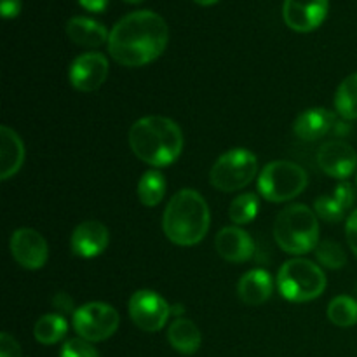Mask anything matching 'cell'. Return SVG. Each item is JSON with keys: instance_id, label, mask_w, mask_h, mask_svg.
Masks as SVG:
<instances>
[{"instance_id": "cb8c5ba5", "label": "cell", "mask_w": 357, "mask_h": 357, "mask_svg": "<svg viewBox=\"0 0 357 357\" xmlns=\"http://www.w3.org/2000/svg\"><path fill=\"white\" fill-rule=\"evenodd\" d=\"M328 317L335 326L351 328L357 323V302L352 296H337L328 305Z\"/></svg>"}, {"instance_id": "d6986e66", "label": "cell", "mask_w": 357, "mask_h": 357, "mask_svg": "<svg viewBox=\"0 0 357 357\" xmlns=\"http://www.w3.org/2000/svg\"><path fill=\"white\" fill-rule=\"evenodd\" d=\"M66 35L70 40L84 47H98L110 37L103 24L84 16H75L66 23Z\"/></svg>"}, {"instance_id": "3957f363", "label": "cell", "mask_w": 357, "mask_h": 357, "mask_svg": "<svg viewBox=\"0 0 357 357\" xmlns=\"http://www.w3.org/2000/svg\"><path fill=\"white\" fill-rule=\"evenodd\" d=\"M211 213L208 202L192 188L176 192L167 202L162 215V230L167 239L178 246H195L208 234Z\"/></svg>"}, {"instance_id": "30bf717a", "label": "cell", "mask_w": 357, "mask_h": 357, "mask_svg": "<svg viewBox=\"0 0 357 357\" xmlns=\"http://www.w3.org/2000/svg\"><path fill=\"white\" fill-rule=\"evenodd\" d=\"M108 77V59L100 52H86L77 56L68 70L70 84L80 93L100 89Z\"/></svg>"}, {"instance_id": "83f0119b", "label": "cell", "mask_w": 357, "mask_h": 357, "mask_svg": "<svg viewBox=\"0 0 357 357\" xmlns=\"http://www.w3.org/2000/svg\"><path fill=\"white\" fill-rule=\"evenodd\" d=\"M59 357H100V354L91 345V342L84 340V338H70L61 347Z\"/></svg>"}, {"instance_id": "836d02e7", "label": "cell", "mask_w": 357, "mask_h": 357, "mask_svg": "<svg viewBox=\"0 0 357 357\" xmlns=\"http://www.w3.org/2000/svg\"><path fill=\"white\" fill-rule=\"evenodd\" d=\"M80 6L86 7L87 10H93V13H101L107 7L108 0H79Z\"/></svg>"}, {"instance_id": "ba28073f", "label": "cell", "mask_w": 357, "mask_h": 357, "mask_svg": "<svg viewBox=\"0 0 357 357\" xmlns=\"http://www.w3.org/2000/svg\"><path fill=\"white\" fill-rule=\"evenodd\" d=\"M73 330L87 342H103L117 331L121 317L112 305L89 302L73 312Z\"/></svg>"}, {"instance_id": "4316f807", "label": "cell", "mask_w": 357, "mask_h": 357, "mask_svg": "<svg viewBox=\"0 0 357 357\" xmlns=\"http://www.w3.org/2000/svg\"><path fill=\"white\" fill-rule=\"evenodd\" d=\"M314 211H316L317 218L324 220L328 223H337L345 216V209L342 208V204L333 195L317 197L316 202H314Z\"/></svg>"}, {"instance_id": "f546056e", "label": "cell", "mask_w": 357, "mask_h": 357, "mask_svg": "<svg viewBox=\"0 0 357 357\" xmlns=\"http://www.w3.org/2000/svg\"><path fill=\"white\" fill-rule=\"evenodd\" d=\"M0 357H23L20 344L9 333L0 335Z\"/></svg>"}, {"instance_id": "7a4b0ae2", "label": "cell", "mask_w": 357, "mask_h": 357, "mask_svg": "<svg viewBox=\"0 0 357 357\" xmlns=\"http://www.w3.org/2000/svg\"><path fill=\"white\" fill-rule=\"evenodd\" d=\"M129 145L135 155L149 166H171L181 155L183 132L171 119L149 115L131 126Z\"/></svg>"}, {"instance_id": "d6a6232c", "label": "cell", "mask_w": 357, "mask_h": 357, "mask_svg": "<svg viewBox=\"0 0 357 357\" xmlns=\"http://www.w3.org/2000/svg\"><path fill=\"white\" fill-rule=\"evenodd\" d=\"M54 309L61 310V312H70L72 310V298L65 293H59L54 298Z\"/></svg>"}, {"instance_id": "44dd1931", "label": "cell", "mask_w": 357, "mask_h": 357, "mask_svg": "<svg viewBox=\"0 0 357 357\" xmlns=\"http://www.w3.org/2000/svg\"><path fill=\"white\" fill-rule=\"evenodd\" d=\"M166 178L160 171L150 169L139 178L138 181V199L143 206L146 208H153V206L160 204V201L166 195Z\"/></svg>"}, {"instance_id": "1f68e13d", "label": "cell", "mask_w": 357, "mask_h": 357, "mask_svg": "<svg viewBox=\"0 0 357 357\" xmlns=\"http://www.w3.org/2000/svg\"><path fill=\"white\" fill-rule=\"evenodd\" d=\"M0 9L6 20L16 17L21 10V0H0Z\"/></svg>"}, {"instance_id": "e575fe53", "label": "cell", "mask_w": 357, "mask_h": 357, "mask_svg": "<svg viewBox=\"0 0 357 357\" xmlns=\"http://www.w3.org/2000/svg\"><path fill=\"white\" fill-rule=\"evenodd\" d=\"M197 3H201V6H213V3H216L218 0H195Z\"/></svg>"}, {"instance_id": "d590c367", "label": "cell", "mask_w": 357, "mask_h": 357, "mask_svg": "<svg viewBox=\"0 0 357 357\" xmlns=\"http://www.w3.org/2000/svg\"><path fill=\"white\" fill-rule=\"evenodd\" d=\"M128 2H142V0H128Z\"/></svg>"}, {"instance_id": "8992f818", "label": "cell", "mask_w": 357, "mask_h": 357, "mask_svg": "<svg viewBox=\"0 0 357 357\" xmlns=\"http://www.w3.org/2000/svg\"><path fill=\"white\" fill-rule=\"evenodd\" d=\"M309 185L305 169L291 160H272L258 176V192L271 202L298 197Z\"/></svg>"}, {"instance_id": "52a82bcc", "label": "cell", "mask_w": 357, "mask_h": 357, "mask_svg": "<svg viewBox=\"0 0 357 357\" xmlns=\"http://www.w3.org/2000/svg\"><path fill=\"white\" fill-rule=\"evenodd\" d=\"M258 160L248 149H232L218 157L209 171V181L222 192H237L255 180Z\"/></svg>"}, {"instance_id": "7402d4cb", "label": "cell", "mask_w": 357, "mask_h": 357, "mask_svg": "<svg viewBox=\"0 0 357 357\" xmlns=\"http://www.w3.org/2000/svg\"><path fill=\"white\" fill-rule=\"evenodd\" d=\"M68 331V323H66L63 314H47L40 317L35 323L33 335L35 340L42 345H54L59 340H63Z\"/></svg>"}, {"instance_id": "ffe728a7", "label": "cell", "mask_w": 357, "mask_h": 357, "mask_svg": "<svg viewBox=\"0 0 357 357\" xmlns=\"http://www.w3.org/2000/svg\"><path fill=\"white\" fill-rule=\"evenodd\" d=\"M167 340H169L171 347L176 352L185 356L195 354L201 347V331L195 326V323H192L187 317H176L173 323L169 324V330H167Z\"/></svg>"}, {"instance_id": "9a60e30c", "label": "cell", "mask_w": 357, "mask_h": 357, "mask_svg": "<svg viewBox=\"0 0 357 357\" xmlns=\"http://www.w3.org/2000/svg\"><path fill=\"white\" fill-rule=\"evenodd\" d=\"M110 243L108 229L101 222H82L72 234V251L80 258H94L103 253Z\"/></svg>"}, {"instance_id": "6da1fadb", "label": "cell", "mask_w": 357, "mask_h": 357, "mask_svg": "<svg viewBox=\"0 0 357 357\" xmlns=\"http://www.w3.org/2000/svg\"><path fill=\"white\" fill-rule=\"evenodd\" d=\"M169 28L153 10H136L122 17L110 31L108 52L122 66H143L167 47Z\"/></svg>"}, {"instance_id": "8fae6325", "label": "cell", "mask_w": 357, "mask_h": 357, "mask_svg": "<svg viewBox=\"0 0 357 357\" xmlns=\"http://www.w3.org/2000/svg\"><path fill=\"white\" fill-rule=\"evenodd\" d=\"M10 255L14 260L28 271L42 268L47 261L49 250L44 237L33 229H17L10 236Z\"/></svg>"}, {"instance_id": "e0dca14e", "label": "cell", "mask_w": 357, "mask_h": 357, "mask_svg": "<svg viewBox=\"0 0 357 357\" xmlns=\"http://www.w3.org/2000/svg\"><path fill=\"white\" fill-rule=\"evenodd\" d=\"M272 291H274V281L264 268H253L246 272L237 282V295L243 303L251 307H258L267 302Z\"/></svg>"}, {"instance_id": "f1b7e54d", "label": "cell", "mask_w": 357, "mask_h": 357, "mask_svg": "<svg viewBox=\"0 0 357 357\" xmlns=\"http://www.w3.org/2000/svg\"><path fill=\"white\" fill-rule=\"evenodd\" d=\"M333 197L337 199V201L342 204V208H344L345 211H347V209L351 208V206L354 204V201H356L354 187H352V185L349 183V181L342 180L340 183L337 185V188H335Z\"/></svg>"}, {"instance_id": "d4e9b609", "label": "cell", "mask_w": 357, "mask_h": 357, "mask_svg": "<svg viewBox=\"0 0 357 357\" xmlns=\"http://www.w3.org/2000/svg\"><path fill=\"white\" fill-rule=\"evenodd\" d=\"M258 208H260V202H258L257 194L246 192L234 199L229 209V216L236 225H246L257 218Z\"/></svg>"}, {"instance_id": "4dcf8cb0", "label": "cell", "mask_w": 357, "mask_h": 357, "mask_svg": "<svg viewBox=\"0 0 357 357\" xmlns=\"http://www.w3.org/2000/svg\"><path fill=\"white\" fill-rule=\"evenodd\" d=\"M345 234H347L349 246H351L352 253H354L357 258V209L352 211V215L349 216L347 225H345Z\"/></svg>"}, {"instance_id": "484cf974", "label": "cell", "mask_w": 357, "mask_h": 357, "mask_svg": "<svg viewBox=\"0 0 357 357\" xmlns=\"http://www.w3.org/2000/svg\"><path fill=\"white\" fill-rule=\"evenodd\" d=\"M316 258L323 267L328 268H342L347 261V255H345L344 248L338 243H333V241H321L317 244L316 250Z\"/></svg>"}, {"instance_id": "2e32d148", "label": "cell", "mask_w": 357, "mask_h": 357, "mask_svg": "<svg viewBox=\"0 0 357 357\" xmlns=\"http://www.w3.org/2000/svg\"><path fill=\"white\" fill-rule=\"evenodd\" d=\"M215 248L223 260L230 264H244L255 253V241L239 227H225L215 237Z\"/></svg>"}, {"instance_id": "9c48e42d", "label": "cell", "mask_w": 357, "mask_h": 357, "mask_svg": "<svg viewBox=\"0 0 357 357\" xmlns=\"http://www.w3.org/2000/svg\"><path fill=\"white\" fill-rule=\"evenodd\" d=\"M129 316L132 323L146 333L160 331L171 316V305L152 289H139L129 300Z\"/></svg>"}, {"instance_id": "5bb4252c", "label": "cell", "mask_w": 357, "mask_h": 357, "mask_svg": "<svg viewBox=\"0 0 357 357\" xmlns=\"http://www.w3.org/2000/svg\"><path fill=\"white\" fill-rule=\"evenodd\" d=\"M328 14V0H284L282 17L291 30L305 33L321 26Z\"/></svg>"}, {"instance_id": "7c38bea8", "label": "cell", "mask_w": 357, "mask_h": 357, "mask_svg": "<svg viewBox=\"0 0 357 357\" xmlns=\"http://www.w3.org/2000/svg\"><path fill=\"white\" fill-rule=\"evenodd\" d=\"M317 164L328 176L345 180L356 171L357 152L347 142L333 139L321 145L317 152Z\"/></svg>"}, {"instance_id": "5b68a950", "label": "cell", "mask_w": 357, "mask_h": 357, "mask_svg": "<svg viewBox=\"0 0 357 357\" xmlns=\"http://www.w3.org/2000/svg\"><path fill=\"white\" fill-rule=\"evenodd\" d=\"M278 286L281 295L289 302H310L326 289V275L314 261L293 258L279 271Z\"/></svg>"}, {"instance_id": "4fadbf2b", "label": "cell", "mask_w": 357, "mask_h": 357, "mask_svg": "<svg viewBox=\"0 0 357 357\" xmlns=\"http://www.w3.org/2000/svg\"><path fill=\"white\" fill-rule=\"evenodd\" d=\"M293 131L303 142H314V139L323 138L330 131L344 135L349 131V128L345 122L338 121L333 112L326 108H309L296 117Z\"/></svg>"}, {"instance_id": "ac0fdd59", "label": "cell", "mask_w": 357, "mask_h": 357, "mask_svg": "<svg viewBox=\"0 0 357 357\" xmlns=\"http://www.w3.org/2000/svg\"><path fill=\"white\" fill-rule=\"evenodd\" d=\"M24 162V145L9 126L0 128V178L3 181L21 169Z\"/></svg>"}, {"instance_id": "277c9868", "label": "cell", "mask_w": 357, "mask_h": 357, "mask_svg": "<svg viewBox=\"0 0 357 357\" xmlns=\"http://www.w3.org/2000/svg\"><path fill=\"white\" fill-rule=\"evenodd\" d=\"M274 237L282 251L305 255L319 244V220L305 204H291L282 209L274 223Z\"/></svg>"}, {"instance_id": "603a6c76", "label": "cell", "mask_w": 357, "mask_h": 357, "mask_svg": "<svg viewBox=\"0 0 357 357\" xmlns=\"http://www.w3.org/2000/svg\"><path fill=\"white\" fill-rule=\"evenodd\" d=\"M335 108L345 121L357 119V73L345 77L335 94Z\"/></svg>"}]
</instances>
